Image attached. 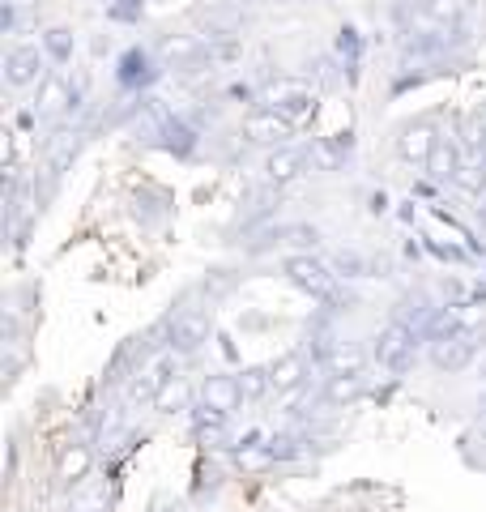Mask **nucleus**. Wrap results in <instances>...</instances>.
Segmentation results:
<instances>
[{
	"label": "nucleus",
	"mask_w": 486,
	"mask_h": 512,
	"mask_svg": "<svg viewBox=\"0 0 486 512\" xmlns=\"http://www.w3.org/2000/svg\"><path fill=\"white\" fill-rule=\"evenodd\" d=\"M282 274L290 286H299L303 295H312L320 303H333L337 299V274H333V265H324L320 256L312 252H295V256H286L282 261Z\"/></svg>",
	"instance_id": "nucleus-1"
},
{
	"label": "nucleus",
	"mask_w": 486,
	"mask_h": 512,
	"mask_svg": "<svg viewBox=\"0 0 486 512\" xmlns=\"http://www.w3.org/2000/svg\"><path fill=\"white\" fill-rule=\"evenodd\" d=\"M47 52L43 43H13L5 52V86L9 90H30V86H43L47 82Z\"/></svg>",
	"instance_id": "nucleus-2"
},
{
	"label": "nucleus",
	"mask_w": 486,
	"mask_h": 512,
	"mask_svg": "<svg viewBox=\"0 0 486 512\" xmlns=\"http://www.w3.org/2000/svg\"><path fill=\"white\" fill-rule=\"evenodd\" d=\"M414 355H418V329L405 325V320L384 325L376 338V350H371V359H376L384 372H405V367L414 363Z\"/></svg>",
	"instance_id": "nucleus-3"
},
{
	"label": "nucleus",
	"mask_w": 486,
	"mask_h": 512,
	"mask_svg": "<svg viewBox=\"0 0 486 512\" xmlns=\"http://www.w3.org/2000/svg\"><path fill=\"white\" fill-rule=\"evenodd\" d=\"M209 333H214L209 316L201 308H184V312H175L167 320V350H175L180 359H192L197 350H205Z\"/></svg>",
	"instance_id": "nucleus-4"
},
{
	"label": "nucleus",
	"mask_w": 486,
	"mask_h": 512,
	"mask_svg": "<svg viewBox=\"0 0 486 512\" xmlns=\"http://www.w3.org/2000/svg\"><path fill=\"white\" fill-rule=\"evenodd\" d=\"M239 137L248 141V146H261V150H282V146H290V137H295V124L269 107H256L252 116H243Z\"/></svg>",
	"instance_id": "nucleus-5"
},
{
	"label": "nucleus",
	"mask_w": 486,
	"mask_h": 512,
	"mask_svg": "<svg viewBox=\"0 0 486 512\" xmlns=\"http://www.w3.org/2000/svg\"><path fill=\"white\" fill-rule=\"evenodd\" d=\"M77 82H69L64 73H47V82L39 86V94H35V116L39 120H60V116H73V107H77Z\"/></svg>",
	"instance_id": "nucleus-6"
},
{
	"label": "nucleus",
	"mask_w": 486,
	"mask_h": 512,
	"mask_svg": "<svg viewBox=\"0 0 486 512\" xmlns=\"http://www.w3.org/2000/svg\"><path fill=\"white\" fill-rule=\"evenodd\" d=\"M435 141H440V133H435L431 120H410V124H401V128H397V154H401V163L427 171L431 154H435Z\"/></svg>",
	"instance_id": "nucleus-7"
},
{
	"label": "nucleus",
	"mask_w": 486,
	"mask_h": 512,
	"mask_svg": "<svg viewBox=\"0 0 486 512\" xmlns=\"http://www.w3.org/2000/svg\"><path fill=\"white\" fill-rule=\"evenodd\" d=\"M474 355H478V338L474 333H452V338H440V342H431L427 346V359H431V367L435 372H465L469 363H474Z\"/></svg>",
	"instance_id": "nucleus-8"
},
{
	"label": "nucleus",
	"mask_w": 486,
	"mask_h": 512,
	"mask_svg": "<svg viewBox=\"0 0 486 512\" xmlns=\"http://www.w3.org/2000/svg\"><path fill=\"white\" fill-rule=\"evenodd\" d=\"M261 107L278 111V116H286L290 124H299L303 116H312L316 111V94L307 86H295V82H278V86H269L261 94Z\"/></svg>",
	"instance_id": "nucleus-9"
},
{
	"label": "nucleus",
	"mask_w": 486,
	"mask_h": 512,
	"mask_svg": "<svg viewBox=\"0 0 486 512\" xmlns=\"http://www.w3.org/2000/svg\"><path fill=\"white\" fill-rule=\"evenodd\" d=\"M248 402L243 397V389H239V376H226V372H214V376H205L201 380V406H209V410H218V414H231Z\"/></svg>",
	"instance_id": "nucleus-10"
},
{
	"label": "nucleus",
	"mask_w": 486,
	"mask_h": 512,
	"mask_svg": "<svg viewBox=\"0 0 486 512\" xmlns=\"http://www.w3.org/2000/svg\"><path fill=\"white\" fill-rule=\"evenodd\" d=\"M90 470H94V448L90 444H69L64 453L56 457V483L64 487V491H81L86 487V478H90Z\"/></svg>",
	"instance_id": "nucleus-11"
},
{
	"label": "nucleus",
	"mask_w": 486,
	"mask_h": 512,
	"mask_svg": "<svg viewBox=\"0 0 486 512\" xmlns=\"http://www.w3.org/2000/svg\"><path fill=\"white\" fill-rule=\"evenodd\" d=\"M320 367H324V376H363L367 372V350L354 346V342H333V346H324Z\"/></svg>",
	"instance_id": "nucleus-12"
},
{
	"label": "nucleus",
	"mask_w": 486,
	"mask_h": 512,
	"mask_svg": "<svg viewBox=\"0 0 486 512\" xmlns=\"http://www.w3.org/2000/svg\"><path fill=\"white\" fill-rule=\"evenodd\" d=\"M158 52H162V64H167V69H192V64H201L209 56V47L201 35H171V39H162Z\"/></svg>",
	"instance_id": "nucleus-13"
},
{
	"label": "nucleus",
	"mask_w": 486,
	"mask_h": 512,
	"mask_svg": "<svg viewBox=\"0 0 486 512\" xmlns=\"http://www.w3.org/2000/svg\"><path fill=\"white\" fill-rule=\"evenodd\" d=\"M303 171H307V154L295 150V146H282V150H269L265 154V180L269 184L286 188V184H295Z\"/></svg>",
	"instance_id": "nucleus-14"
},
{
	"label": "nucleus",
	"mask_w": 486,
	"mask_h": 512,
	"mask_svg": "<svg viewBox=\"0 0 486 512\" xmlns=\"http://www.w3.org/2000/svg\"><path fill=\"white\" fill-rule=\"evenodd\" d=\"M324 406H333V410H346L354 402H363L367 397V376H324Z\"/></svg>",
	"instance_id": "nucleus-15"
},
{
	"label": "nucleus",
	"mask_w": 486,
	"mask_h": 512,
	"mask_svg": "<svg viewBox=\"0 0 486 512\" xmlns=\"http://www.w3.org/2000/svg\"><path fill=\"white\" fill-rule=\"evenodd\" d=\"M457 171H461V141L452 133H440V141H435V154L427 163V175H431V180H440V184H452V180H457Z\"/></svg>",
	"instance_id": "nucleus-16"
},
{
	"label": "nucleus",
	"mask_w": 486,
	"mask_h": 512,
	"mask_svg": "<svg viewBox=\"0 0 486 512\" xmlns=\"http://www.w3.org/2000/svg\"><path fill=\"white\" fill-rule=\"evenodd\" d=\"M116 77H120V86H150L158 77V64H154V56L145 52V47H133V52L120 56Z\"/></svg>",
	"instance_id": "nucleus-17"
},
{
	"label": "nucleus",
	"mask_w": 486,
	"mask_h": 512,
	"mask_svg": "<svg viewBox=\"0 0 486 512\" xmlns=\"http://www.w3.org/2000/svg\"><path fill=\"white\" fill-rule=\"evenodd\" d=\"M269 380H273V393H299L303 380H307V359L299 350H290V355H282L269 367Z\"/></svg>",
	"instance_id": "nucleus-18"
},
{
	"label": "nucleus",
	"mask_w": 486,
	"mask_h": 512,
	"mask_svg": "<svg viewBox=\"0 0 486 512\" xmlns=\"http://www.w3.org/2000/svg\"><path fill=\"white\" fill-rule=\"evenodd\" d=\"M150 406H154L158 414H188V410H197V406H192V384H188L180 372H175V376L154 393Z\"/></svg>",
	"instance_id": "nucleus-19"
},
{
	"label": "nucleus",
	"mask_w": 486,
	"mask_h": 512,
	"mask_svg": "<svg viewBox=\"0 0 486 512\" xmlns=\"http://www.w3.org/2000/svg\"><path fill=\"white\" fill-rule=\"evenodd\" d=\"M346 154H350V137L346 141L320 137V141H312V150H307V163H312V171H320V175H333V171H342Z\"/></svg>",
	"instance_id": "nucleus-20"
},
{
	"label": "nucleus",
	"mask_w": 486,
	"mask_h": 512,
	"mask_svg": "<svg viewBox=\"0 0 486 512\" xmlns=\"http://www.w3.org/2000/svg\"><path fill=\"white\" fill-rule=\"evenodd\" d=\"M43 52H47V60L52 64H69L73 60V47H77V39H73V30L69 26H52V30H43Z\"/></svg>",
	"instance_id": "nucleus-21"
},
{
	"label": "nucleus",
	"mask_w": 486,
	"mask_h": 512,
	"mask_svg": "<svg viewBox=\"0 0 486 512\" xmlns=\"http://www.w3.org/2000/svg\"><path fill=\"white\" fill-rule=\"evenodd\" d=\"M239 389L248 402H261V397L273 393V380H269V367H248V372H239Z\"/></svg>",
	"instance_id": "nucleus-22"
},
{
	"label": "nucleus",
	"mask_w": 486,
	"mask_h": 512,
	"mask_svg": "<svg viewBox=\"0 0 486 512\" xmlns=\"http://www.w3.org/2000/svg\"><path fill=\"white\" fill-rule=\"evenodd\" d=\"M73 512H103L107 508V491L94 487V491H73Z\"/></svg>",
	"instance_id": "nucleus-23"
},
{
	"label": "nucleus",
	"mask_w": 486,
	"mask_h": 512,
	"mask_svg": "<svg viewBox=\"0 0 486 512\" xmlns=\"http://www.w3.org/2000/svg\"><path fill=\"white\" fill-rule=\"evenodd\" d=\"M18 5L22 0H5V5H0V30H5V35L18 30Z\"/></svg>",
	"instance_id": "nucleus-24"
},
{
	"label": "nucleus",
	"mask_w": 486,
	"mask_h": 512,
	"mask_svg": "<svg viewBox=\"0 0 486 512\" xmlns=\"http://www.w3.org/2000/svg\"><path fill=\"white\" fill-rule=\"evenodd\" d=\"M235 5H248L252 9V5H265V0H235Z\"/></svg>",
	"instance_id": "nucleus-25"
},
{
	"label": "nucleus",
	"mask_w": 486,
	"mask_h": 512,
	"mask_svg": "<svg viewBox=\"0 0 486 512\" xmlns=\"http://www.w3.org/2000/svg\"><path fill=\"white\" fill-rule=\"evenodd\" d=\"M162 512H175V508H162Z\"/></svg>",
	"instance_id": "nucleus-26"
},
{
	"label": "nucleus",
	"mask_w": 486,
	"mask_h": 512,
	"mask_svg": "<svg viewBox=\"0 0 486 512\" xmlns=\"http://www.w3.org/2000/svg\"><path fill=\"white\" fill-rule=\"evenodd\" d=\"M482 431H486V427H482Z\"/></svg>",
	"instance_id": "nucleus-27"
}]
</instances>
